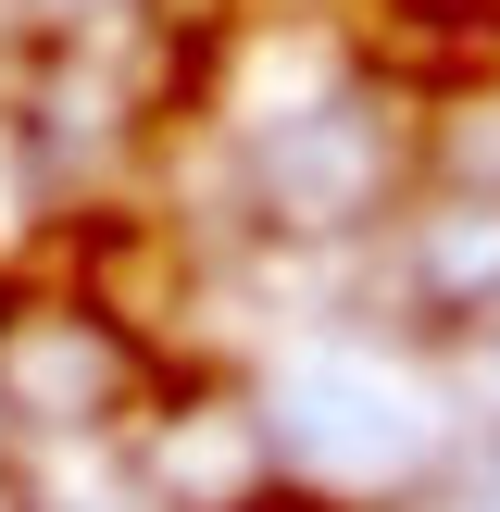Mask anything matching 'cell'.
Masks as SVG:
<instances>
[{"mask_svg": "<svg viewBox=\"0 0 500 512\" xmlns=\"http://www.w3.org/2000/svg\"><path fill=\"white\" fill-rule=\"evenodd\" d=\"M113 400H125V338L88 300H0V413L100 425Z\"/></svg>", "mask_w": 500, "mask_h": 512, "instance_id": "cell-1", "label": "cell"}, {"mask_svg": "<svg viewBox=\"0 0 500 512\" xmlns=\"http://www.w3.org/2000/svg\"><path fill=\"white\" fill-rule=\"evenodd\" d=\"M250 463H263V425H250L238 400H188V413L150 425L138 488H150V500H175V512H213V500H238V488H250Z\"/></svg>", "mask_w": 500, "mask_h": 512, "instance_id": "cell-2", "label": "cell"}, {"mask_svg": "<svg viewBox=\"0 0 500 512\" xmlns=\"http://www.w3.org/2000/svg\"><path fill=\"white\" fill-rule=\"evenodd\" d=\"M413 275L450 313H488L500 300V200H438V213L413 225Z\"/></svg>", "mask_w": 500, "mask_h": 512, "instance_id": "cell-3", "label": "cell"}, {"mask_svg": "<svg viewBox=\"0 0 500 512\" xmlns=\"http://www.w3.org/2000/svg\"><path fill=\"white\" fill-rule=\"evenodd\" d=\"M438 150H450V175H463L475 200H500V88H488V100H463V113L438 125Z\"/></svg>", "mask_w": 500, "mask_h": 512, "instance_id": "cell-4", "label": "cell"}, {"mask_svg": "<svg viewBox=\"0 0 500 512\" xmlns=\"http://www.w3.org/2000/svg\"><path fill=\"white\" fill-rule=\"evenodd\" d=\"M13 13H25V25H38V38H50V50H75V38H113V25H125V13H138V0H13Z\"/></svg>", "mask_w": 500, "mask_h": 512, "instance_id": "cell-5", "label": "cell"}]
</instances>
